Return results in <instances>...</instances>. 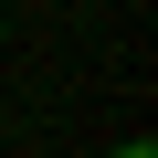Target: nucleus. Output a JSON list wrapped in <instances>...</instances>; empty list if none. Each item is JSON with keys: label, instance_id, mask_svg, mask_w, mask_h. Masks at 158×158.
Here are the masks:
<instances>
[{"label": "nucleus", "instance_id": "nucleus-1", "mask_svg": "<svg viewBox=\"0 0 158 158\" xmlns=\"http://www.w3.org/2000/svg\"><path fill=\"white\" fill-rule=\"evenodd\" d=\"M106 158H158V148H148V137H137V148H106Z\"/></svg>", "mask_w": 158, "mask_h": 158}]
</instances>
